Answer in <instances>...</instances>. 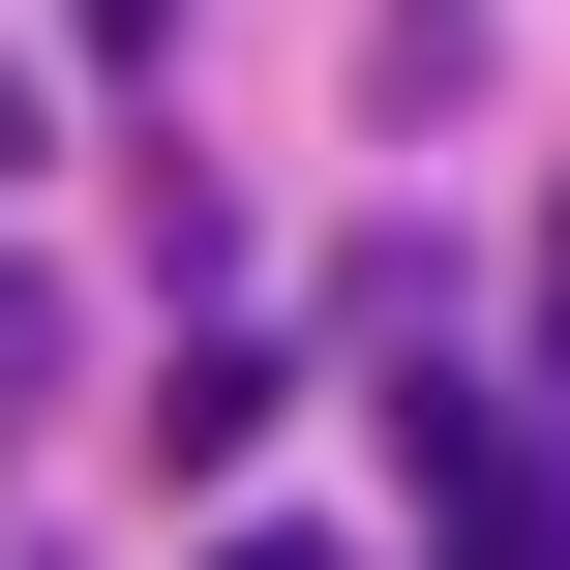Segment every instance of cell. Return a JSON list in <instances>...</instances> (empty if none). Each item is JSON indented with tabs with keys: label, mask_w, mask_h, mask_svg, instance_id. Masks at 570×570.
I'll return each instance as SVG.
<instances>
[{
	"label": "cell",
	"mask_w": 570,
	"mask_h": 570,
	"mask_svg": "<svg viewBox=\"0 0 570 570\" xmlns=\"http://www.w3.org/2000/svg\"><path fill=\"white\" fill-rule=\"evenodd\" d=\"M271 421H301V331H180V361H150V451H180V481H240Z\"/></svg>",
	"instance_id": "obj_1"
},
{
	"label": "cell",
	"mask_w": 570,
	"mask_h": 570,
	"mask_svg": "<svg viewBox=\"0 0 570 570\" xmlns=\"http://www.w3.org/2000/svg\"><path fill=\"white\" fill-rule=\"evenodd\" d=\"M361 90H391V120H451V90H481V0H361Z\"/></svg>",
	"instance_id": "obj_2"
},
{
	"label": "cell",
	"mask_w": 570,
	"mask_h": 570,
	"mask_svg": "<svg viewBox=\"0 0 570 570\" xmlns=\"http://www.w3.org/2000/svg\"><path fill=\"white\" fill-rule=\"evenodd\" d=\"M90 30V90H180V0H60Z\"/></svg>",
	"instance_id": "obj_3"
},
{
	"label": "cell",
	"mask_w": 570,
	"mask_h": 570,
	"mask_svg": "<svg viewBox=\"0 0 570 570\" xmlns=\"http://www.w3.org/2000/svg\"><path fill=\"white\" fill-rule=\"evenodd\" d=\"M210 570H331V541H210Z\"/></svg>",
	"instance_id": "obj_4"
},
{
	"label": "cell",
	"mask_w": 570,
	"mask_h": 570,
	"mask_svg": "<svg viewBox=\"0 0 570 570\" xmlns=\"http://www.w3.org/2000/svg\"><path fill=\"white\" fill-rule=\"evenodd\" d=\"M0 391H30V301H0Z\"/></svg>",
	"instance_id": "obj_5"
}]
</instances>
